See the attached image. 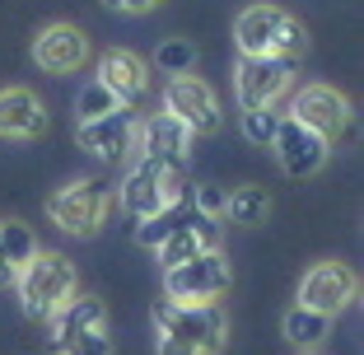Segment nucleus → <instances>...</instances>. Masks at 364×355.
<instances>
[{"instance_id":"obj_1","label":"nucleus","mask_w":364,"mask_h":355,"mask_svg":"<svg viewBox=\"0 0 364 355\" xmlns=\"http://www.w3.org/2000/svg\"><path fill=\"white\" fill-rule=\"evenodd\" d=\"M159 355H220L229 341V318L220 304H168L154 309Z\"/></svg>"},{"instance_id":"obj_2","label":"nucleus","mask_w":364,"mask_h":355,"mask_svg":"<svg viewBox=\"0 0 364 355\" xmlns=\"http://www.w3.org/2000/svg\"><path fill=\"white\" fill-rule=\"evenodd\" d=\"M234 43L238 56H257V61H299L309 47V33L294 14L280 5H247L234 19Z\"/></svg>"},{"instance_id":"obj_3","label":"nucleus","mask_w":364,"mask_h":355,"mask_svg":"<svg viewBox=\"0 0 364 355\" xmlns=\"http://www.w3.org/2000/svg\"><path fill=\"white\" fill-rule=\"evenodd\" d=\"M14 290H19V309L23 318H52L70 295L80 290V276H75V262L65 258V253H47L38 248L33 262L14 276Z\"/></svg>"},{"instance_id":"obj_4","label":"nucleus","mask_w":364,"mask_h":355,"mask_svg":"<svg viewBox=\"0 0 364 355\" xmlns=\"http://www.w3.org/2000/svg\"><path fill=\"white\" fill-rule=\"evenodd\" d=\"M47 323H52L56 355H112V327H107V309L98 295L75 290Z\"/></svg>"},{"instance_id":"obj_5","label":"nucleus","mask_w":364,"mask_h":355,"mask_svg":"<svg viewBox=\"0 0 364 355\" xmlns=\"http://www.w3.org/2000/svg\"><path fill=\"white\" fill-rule=\"evenodd\" d=\"M107 211H112V192L107 183L98 178H75V183L56 187L47 196V220H52L61 234H75V238H94L103 229Z\"/></svg>"},{"instance_id":"obj_6","label":"nucleus","mask_w":364,"mask_h":355,"mask_svg":"<svg viewBox=\"0 0 364 355\" xmlns=\"http://www.w3.org/2000/svg\"><path fill=\"white\" fill-rule=\"evenodd\" d=\"M229 280H234V271H229L225 248H210L201 258L164 271V295H168V304H220Z\"/></svg>"},{"instance_id":"obj_7","label":"nucleus","mask_w":364,"mask_h":355,"mask_svg":"<svg viewBox=\"0 0 364 355\" xmlns=\"http://www.w3.org/2000/svg\"><path fill=\"white\" fill-rule=\"evenodd\" d=\"M117 201L140 225V220H150V216H159V211H168V206L182 201V173L159 169V164H150V159H136L127 169V178H122V187H117Z\"/></svg>"},{"instance_id":"obj_8","label":"nucleus","mask_w":364,"mask_h":355,"mask_svg":"<svg viewBox=\"0 0 364 355\" xmlns=\"http://www.w3.org/2000/svg\"><path fill=\"white\" fill-rule=\"evenodd\" d=\"M299 75V61H257V56H238L234 65V98L243 112L257 108H276L280 98L289 94Z\"/></svg>"},{"instance_id":"obj_9","label":"nucleus","mask_w":364,"mask_h":355,"mask_svg":"<svg viewBox=\"0 0 364 355\" xmlns=\"http://www.w3.org/2000/svg\"><path fill=\"white\" fill-rule=\"evenodd\" d=\"M289 117L299 122V127H309V131H318L327 145L332 140H341L346 131H350V98L341 94V89H332V85H304L299 94H294V103H289Z\"/></svg>"},{"instance_id":"obj_10","label":"nucleus","mask_w":364,"mask_h":355,"mask_svg":"<svg viewBox=\"0 0 364 355\" xmlns=\"http://www.w3.org/2000/svg\"><path fill=\"white\" fill-rule=\"evenodd\" d=\"M164 112L178 117L192 136L220 131V94H215L201 75H173L168 89H164Z\"/></svg>"},{"instance_id":"obj_11","label":"nucleus","mask_w":364,"mask_h":355,"mask_svg":"<svg viewBox=\"0 0 364 355\" xmlns=\"http://www.w3.org/2000/svg\"><path fill=\"white\" fill-rule=\"evenodd\" d=\"M355 295H360V276L346 262H313L299 280V304L313 313H327V318L350 309Z\"/></svg>"},{"instance_id":"obj_12","label":"nucleus","mask_w":364,"mask_h":355,"mask_svg":"<svg viewBox=\"0 0 364 355\" xmlns=\"http://www.w3.org/2000/svg\"><path fill=\"white\" fill-rule=\"evenodd\" d=\"M136 159H150L159 169L182 173L192 164V131L182 127L178 117H168V112H154L150 122L136 127Z\"/></svg>"},{"instance_id":"obj_13","label":"nucleus","mask_w":364,"mask_h":355,"mask_svg":"<svg viewBox=\"0 0 364 355\" xmlns=\"http://www.w3.org/2000/svg\"><path fill=\"white\" fill-rule=\"evenodd\" d=\"M136 112L131 108H117V112H103V117H89V122H75V145L89 150L94 159L103 164H117L136 150Z\"/></svg>"},{"instance_id":"obj_14","label":"nucleus","mask_w":364,"mask_h":355,"mask_svg":"<svg viewBox=\"0 0 364 355\" xmlns=\"http://www.w3.org/2000/svg\"><path fill=\"white\" fill-rule=\"evenodd\" d=\"M271 150H276V164L289 173V178H313V173L327 169V154H332V145H327L318 131L299 127L294 117H280Z\"/></svg>"},{"instance_id":"obj_15","label":"nucleus","mask_w":364,"mask_h":355,"mask_svg":"<svg viewBox=\"0 0 364 355\" xmlns=\"http://www.w3.org/2000/svg\"><path fill=\"white\" fill-rule=\"evenodd\" d=\"M33 61H38V70H47V75H75L80 65L89 61V38L85 28H75V23H47L38 38H33Z\"/></svg>"},{"instance_id":"obj_16","label":"nucleus","mask_w":364,"mask_h":355,"mask_svg":"<svg viewBox=\"0 0 364 355\" xmlns=\"http://www.w3.org/2000/svg\"><path fill=\"white\" fill-rule=\"evenodd\" d=\"M94 80L117 98L122 108H136L140 98H145V89H150V65H145V56L131 52V47H107V52L98 56Z\"/></svg>"},{"instance_id":"obj_17","label":"nucleus","mask_w":364,"mask_h":355,"mask_svg":"<svg viewBox=\"0 0 364 355\" xmlns=\"http://www.w3.org/2000/svg\"><path fill=\"white\" fill-rule=\"evenodd\" d=\"M43 131H47L43 98L23 85L0 89V140H38Z\"/></svg>"},{"instance_id":"obj_18","label":"nucleus","mask_w":364,"mask_h":355,"mask_svg":"<svg viewBox=\"0 0 364 355\" xmlns=\"http://www.w3.org/2000/svg\"><path fill=\"white\" fill-rule=\"evenodd\" d=\"M210 248H220V229H215L210 220H201V216H187L168 238H164V248L154 253V258H159L164 271H168V267H182V262L210 253Z\"/></svg>"},{"instance_id":"obj_19","label":"nucleus","mask_w":364,"mask_h":355,"mask_svg":"<svg viewBox=\"0 0 364 355\" xmlns=\"http://www.w3.org/2000/svg\"><path fill=\"white\" fill-rule=\"evenodd\" d=\"M280 332H285V341H289V346H299V351H313V346L327 341V332H332V318H327V313L304 309V304H294V309L285 313Z\"/></svg>"},{"instance_id":"obj_20","label":"nucleus","mask_w":364,"mask_h":355,"mask_svg":"<svg viewBox=\"0 0 364 355\" xmlns=\"http://www.w3.org/2000/svg\"><path fill=\"white\" fill-rule=\"evenodd\" d=\"M267 216H271V196L262 192V187H238V192L225 196V220H229V225L257 229Z\"/></svg>"},{"instance_id":"obj_21","label":"nucleus","mask_w":364,"mask_h":355,"mask_svg":"<svg viewBox=\"0 0 364 355\" xmlns=\"http://www.w3.org/2000/svg\"><path fill=\"white\" fill-rule=\"evenodd\" d=\"M0 253H5V262H10L14 276H19L33 262V253H38V238H33V229L23 225V220H0Z\"/></svg>"},{"instance_id":"obj_22","label":"nucleus","mask_w":364,"mask_h":355,"mask_svg":"<svg viewBox=\"0 0 364 355\" xmlns=\"http://www.w3.org/2000/svg\"><path fill=\"white\" fill-rule=\"evenodd\" d=\"M182 220H187V206H168V211H159V216H150V220H140L136 225V243L140 248H150V253H159L164 248V238L173 234V229L182 225Z\"/></svg>"},{"instance_id":"obj_23","label":"nucleus","mask_w":364,"mask_h":355,"mask_svg":"<svg viewBox=\"0 0 364 355\" xmlns=\"http://www.w3.org/2000/svg\"><path fill=\"white\" fill-rule=\"evenodd\" d=\"M192 65H196V47L187 43V38H168V43L154 52V70H164V75H192Z\"/></svg>"},{"instance_id":"obj_24","label":"nucleus","mask_w":364,"mask_h":355,"mask_svg":"<svg viewBox=\"0 0 364 355\" xmlns=\"http://www.w3.org/2000/svg\"><path fill=\"white\" fill-rule=\"evenodd\" d=\"M122 103L112 94H107L98 80H89L85 89H80V98H75V122H89V117H103V112H117Z\"/></svg>"},{"instance_id":"obj_25","label":"nucleus","mask_w":364,"mask_h":355,"mask_svg":"<svg viewBox=\"0 0 364 355\" xmlns=\"http://www.w3.org/2000/svg\"><path fill=\"white\" fill-rule=\"evenodd\" d=\"M276 127H280V112H271V108L243 112V140H252V145H271V140H276Z\"/></svg>"},{"instance_id":"obj_26","label":"nucleus","mask_w":364,"mask_h":355,"mask_svg":"<svg viewBox=\"0 0 364 355\" xmlns=\"http://www.w3.org/2000/svg\"><path fill=\"white\" fill-rule=\"evenodd\" d=\"M196 216L210 220V225H215V220H225V192H220L215 183H201V187H196Z\"/></svg>"},{"instance_id":"obj_27","label":"nucleus","mask_w":364,"mask_h":355,"mask_svg":"<svg viewBox=\"0 0 364 355\" xmlns=\"http://www.w3.org/2000/svg\"><path fill=\"white\" fill-rule=\"evenodd\" d=\"M107 10H117V14H154V10H164L168 0H103Z\"/></svg>"},{"instance_id":"obj_28","label":"nucleus","mask_w":364,"mask_h":355,"mask_svg":"<svg viewBox=\"0 0 364 355\" xmlns=\"http://www.w3.org/2000/svg\"><path fill=\"white\" fill-rule=\"evenodd\" d=\"M5 285H14V267L5 262V253H0V290H5Z\"/></svg>"},{"instance_id":"obj_29","label":"nucleus","mask_w":364,"mask_h":355,"mask_svg":"<svg viewBox=\"0 0 364 355\" xmlns=\"http://www.w3.org/2000/svg\"><path fill=\"white\" fill-rule=\"evenodd\" d=\"M304 355H318V351H304Z\"/></svg>"}]
</instances>
